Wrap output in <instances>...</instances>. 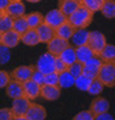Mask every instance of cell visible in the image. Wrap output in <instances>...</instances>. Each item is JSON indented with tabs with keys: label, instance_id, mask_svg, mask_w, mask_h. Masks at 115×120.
Listing matches in <instances>:
<instances>
[{
	"label": "cell",
	"instance_id": "cell-17",
	"mask_svg": "<svg viewBox=\"0 0 115 120\" xmlns=\"http://www.w3.org/2000/svg\"><path fill=\"white\" fill-rule=\"evenodd\" d=\"M5 93L11 99L20 98L24 97V87H22V82L17 81V80H11L9 84L5 86Z\"/></svg>",
	"mask_w": 115,
	"mask_h": 120
},
{
	"label": "cell",
	"instance_id": "cell-42",
	"mask_svg": "<svg viewBox=\"0 0 115 120\" xmlns=\"http://www.w3.org/2000/svg\"><path fill=\"white\" fill-rule=\"evenodd\" d=\"M9 1L11 0H0V9H3V11H5L7 7H8Z\"/></svg>",
	"mask_w": 115,
	"mask_h": 120
},
{
	"label": "cell",
	"instance_id": "cell-6",
	"mask_svg": "<svg viewBox=\"0 0 115 120\" xmlns=\"http://www.w3.org/2000/svg\"><path fill=\"white\" fill-rule=\"evenodd\" d=\"M55 59L56 56H54L52 54H50L49 51L46 54L41 55L39 59L37 60V64H35V69L41 71L46 75V73H50V72H54L55 69Z\"/></svg>",
	"mask_w": 115,
	"mask_h": 120
},
{
	"label": "cell",
	"instance_id": "cell-9",
	"mask_svg": "<svg viewBox=\"0 0 115 120\" xmlns=\"http://www.w3.org/2000/svg\"><path fill=\"white\" fill-rule=\"evenodd\" d=\"M47 45V51L50 52V54H52L54 56H59V55L61 54V51H63L65 47H68V46L71 45L67 39H63L60 38V37L55 35L54 38L50 41V42L46 43Z\"/></svg>",
	"mask_w": 115,
	"mask_h": 120
},
{
	"label": "cell",
	"instance_id": "cell-29",
	"mask_svg": "<svg viewBox=\"0 0 115 120\" xmlns=\"http://www.w3.org/2000/svg\"><path fill=\"white\" fill-rule=\"evenodd\" d=\"M90 84H92V78H89L88 76H85V75H80L75 80V86L79 90H81V91H88Z\"/></svg>",
	"mask_w": 115,
	"mask_h": 120
},
{
	"label": "cell",
	"instance_id": "cell-10",
	"mask_svg": "<svg viewBox=\"0 0 115 120\" xmlns=\"http://www.w3.org/2000/svg\"><path fill=\"white\" fill-rule=\"evenodd\" d=\"M47 117V111L42 105L31 102L30 107L25 115V120H45Z\"/></svg>",
	"mask_w": 115,
	"mask_h": 120
},
{
	"label": "cell",
	"instance_id": "cell-43",
	"mask_svg": "<svg viewBox=\"0 0 115 120\" xmlns=\"http://www.w3.org/2000/svg\"><path fill=\"white\" fill-rule=\"evenodd\" d=\"M25 1H29V3H39L42 0H25Z\"/></svg>",
	"mask_w": 115,
	"mask_h": 120
},
{
	"label": "cell",
	"instance_id": "cell-44",
	"mask_svg": "<svg viewBox=\"0 0 115 120\" xmlns=\"http://www.w3.org/2000/svg\"><path fill=\"white\" fill-rule=\"evenodd\" d=\"M4 15H5V11H3V9H0V18L3 17Z\"/></svg>",
	"mask_w": 115,
	"mask_h": 120
},
{
	"label": "cell",
	"instance_id": "cell-36",
	"mask_svg": "<svg viewBox=\"0 0 115 120\" xmlns=\"http://www.w3.org/2000/svg\"><path fill=\"white\" fill-rule=\"evenodd\" d=\"M73 120H94V114L89 110H84V111H80L79 114H76L73 116Z\"/></svg>",
	"mask_w": 115,
	"mask_h": 120
},
{
	"label": "cell",
	"instance_id": "cell-38",
	"mask_svg": "<svg viewBox=\"0 0 115 120\" xmlns=\"http://www.w3.org/2000/svg\"><path fill=\"white\" fill-rule=\"evenodd\" d=\"M11 80H12L11 72H8V71H0V89H5V86L9 84Z\"/></svg>",
	"mask_w": 115,
	"mask_h": 120
},
{
	"label": "cell",
	"instance_id": "cell-31",
	"mask_svg": "<svg viewBox=\"0 0 115 120\" xmlns=\"http://www.w3.org/2000/svg\"><path fill=\"white\" fill-rule=\"evenodd\" d=\"M103 87H105V85L100 81V78H94V80H92V84L88 89V93L90 95H100L103 91Z\"/></svg>",
	"mask_w": 115,
	"mask_h": 120
},
{
	"label": "cell",
	"instance_id": "cell-3",
	"mask_svg": "<svg viewBox=\"0 0 115 120\" xmlns=\"http://www.w3.org/2000/svg\"><path fill=\"white\" fill-rule=\"evenodd\" d=\"M86 45L93 50V52L96 55H100L101 51L103 50V47L107 45L106 37H105L103 33L97 31V30L89 31V38H88V43Z\"/></svg>",
	"mask_w": 115,
	"mask_h": 120
},
{
	"label": "cell",
	"instance_id": "cell-24",
	"mask_svg": "<svg viewBox=\"0 0 115 120\" xmlns=\"http://www.w3.org/2000/svg\"><path fill=\"white\" fill-rule=\"evenodd\" d=\"M59 57L63 60L67 65H71L72 63L77 61V59H76V47H73V45H69L68 47H65L61 51Z\"/></svg>",
	"mask_w": 115,
	"mask_h": 120
},
{
	"label": "cell",
	"instance_id": "cell-25",
	"mask_svg": "<svg viewBox=\"0 0 115 120\" xmlns=\"http://www.w3.org/2000/svg\"><path fill=\"white\" fill-rule=\"evenodd\" d=\"M98 56L102 59L103 63H115V45L107 43Z\"/></svg>",
	"mask_w": 115,
	"mask_h": 120
},
{
	"label": "cell",
	"instance_id": "cell-16",
	"mask_svg": "<svg viewBox=\"0 0 115 120\" xmlns=\"http://www.w3.org/2000/svg\"><path fill=\"white\" fill-rule=\"evenodd\" d=\"M20 42H21V35L16 33L13 29L1 34V45L7 46L8 48H15Z\"/></svg>",
	"mask_w": 115,
	"mask_h": 120
},
{
	"label": "cell",
	"instance_id": "cell-2",
	"mask_svg": "<svg viewBox=\"0 0 115 120\" xmlns=\"http://www.w3.org/2000/svg\"><path fill=\"white\" fill-rule=\"evenodd\" d=\"M100 81L107 87L115 86V63H102L98 77Z\"/></svg>",
	"mask_w": 115,
	"mask_h": 120
},
{
	"label": "cell",
	"instance_id": "cell-11",
	"mask_svg": "<svg viewBox=\"0 0 115 120\" xmlns=\"http://www.w3.org/2000/svg\"><path fill=\"white\" fill-rule=\"evenodd\" d=\"M22 87H24V97L29 98L30 101L41 97V85L37 84L35 81H33L31 78L22 82Z\"/></svg>",
	"mask_w": 115,
	"mask_h": 120
},
{
	"label": "cell",
	"instance_id": "cell-41",
	"mask_svg": "<svg viewBox=\"0 0 115 120\" xmlns=\"http://www.w3.org/2000/svg\"><path fill=\"white\" fill-rule=\"evenodd\" d=\"M114 117H112V115L109 114V111L107 112H102V114H98L94 116V120H112Z\"/></svg>",
	"mask_w": 115,
	"mask_h": 120
},
{
	"label": "cell",
	"instance_id": "cell-14",
	"mask_svg": "<svg viewBox=\"0 0 115 120\" xmlns=\"http://www.w3.org/2000/svg\"><path fill=\"white\" fill-rule=\"evenodd\" d=\"M90 111L94 114V116L98 114H102V112H107L110 110V102L107 101L106 98H103V97H100L97 95L96 98L92 101L90 103Z\"/></svg>",
	"mask_w": 115,
	"mask_h": 120
},
{
	"label": "cell",
	"instance_id": "cell-5",
	"mask_svg": "<svg viewBox=\"0 0 115 120\" xmlns=\"http://www.w3.org/2000/svg\"><path fill=\"white\" fill-rule=\"evenodd\" d=\"M102 59H101L98 55H94L92 59H89L86 63H84V69H82V75L88 76L89 78L94 80V78L98 77V73H100V68L102 65Z\"/></svg>",
	"mask_w": 115,
	"mask_h": 120
},
{
	"label": "cell",
	"instance_id": "cell-22",
	"mask_svg": "<svg viewBox=\"0 0 115 120\" xmlns=\"http://www.w3.org/2000/svg\"><path fill=\"white\" fill-rule=\"evenodd\" d=\"M88 38H89V31L85 29H76V31L73 33L72 38H71V42L75 47L77 46H82L88 43Z\"/></svg>",
	"mask_w": 115,
	"mask_h": 120
},
{
	"label": "cell",
	"instance_id": "cell-40",
	"mask_svg": "<svg viewBox=\"0 0 115 120\" xmlns=\"http://www.w3.org/2000/svg\"><path fill=\"white\" fill-rule=\"evenodd\" d=\"M31 80L35 81L37 84L43 85L45 84V73L41 72V71H38V69H35V71L33 72V75H31Z\"/></svg>",
	"mask_w": 115,
	"mask_h": 120
},
{
	"label": "cell",
	"instance_id": "cell-7",
	"mask_svg": "<svg viewBox=\"0 0 115 120\" xmlns=\"http://www.w3.org/2000/svg\"><path fill=\"white\" fill-rule=\"evenodd\" d=\"M67 20H68V17H67L59 8L51 9V11H49V12L45 15V22L47 25H50L51 27H54V29L59 27L61 24H64Z\"/></svg>",
	"mask_w": 115,
	"mask_h": 120
},
{
	"label": "cell",
	"instance_id": "cell-37",
	"mask_svg": "<svg viewBox=\"0 0 115 120\" xmlns=\"http://www.w3.org/2000/svg\"><path fill=\"white\" fill-rule=\"evenodd\" d=\"M0 120H16L12 108H0Z\"/></svg>",
	"mask_w": 115,
	"mask_h": 120
},
{
	"label": "cell",
	"instance_id": "cell-23",
	"mask_svg": "<svg viewBox=\"0 0 115 120\" xmlns=\"http://www.w3.org/2000/svg\"><path fill=\"white\" fill-rule=\"evenodd\" d=\"M25 18H26V22L29 25V29H37L41 24H43L45 21V16L39 12H31L25 15Z\"/></svg>",
	"mask_w": 115,
	"mask_h": 120
},
{
	"label": "cell",
	"instance_id": "cell-27",
	"mask_svg": "<svg viewBox=\"0 0 115 120\" xmlns=\"http://www.w3.org/2000/svg\"><path fill=\"white\" fill-rule=\"evenodd\" d=\"M100 12L102 13L103 17L109 18V20L115 18V0H105Z\"/></svg>",
	"mask_w": 115,
	"mask_h": 120
},
{
	"label": "cell",
	"instance_id": "cell-4",
	"mask_svg": "<svg viewBox=\"0 0 115 120\" xmlns=\"http://www.w3.org/2000/svg\"><path fill=\"white\" fill-rule=\"evenodd\" d=\"M31 105V101L26 97H20V98L12 99V111L16 115V120H25L27 110Z\"/></svg>",
	"mask_w": 115,
	"mask_h": 120
},
{
	"label": "cell",
	"instance_id": "cell-26",
	"mask_svg": "<svg viewBox=\"0 0 115 120\" xmlns=\"http://www.w3.org/2000/svg\"><path fill=\"white\" fill-rule=\"evenodd\" d=\"M75 80L76 77L73 75H71L67 69L65 72L59 75V87L60 89H69V87L75 86Z\"/></svg>",
	"mask_w": 115,
	"mask_h": 120
},
{
	"label": "cell",
	"instance_id": "cell-39",
	"mask_svg": "<svg viewBox=\"0 0 115 120\" xmlns=\"http://www.w3.org/2000/svg\"><path fill=\"white\" fill-rule=\"evenodd\" d=\"M67 69H68V65H67V64L64 63L59 56H56V59H55V69L54 71L58 73V75H60V73L65 72Z\"/></svg>",
	"mask_w": 115,
	"mask_h": 120
},
{
	"label": "cell",
	"instance_id": "cell-12",
	"mask_svg": "<svg viewBox=\"0 0 115 120\" xmlns=\"http://www.w3.org/2000/svg\"><path fill=\"white\" fill-rule=\"evenodd\" d=\"M41 97L45 101L49 102H54L58 101L60 97V87L59 86H54V85H41Z\"/></svg>",
	"mask_w": 115,
	"mask_h": 120
},
{
	"label": "cell",
	"instance_id": "cell-18",
	"mask_svg": "<svg viewBox=\"0 0 115 120\" xmlns=\"http://www.w3.org/2000/svg\"><path fill=\"white\" fill-rule=\"evenodd\" d=\"M80 5H81L80 0H59L58 1V8L60 9L67 17L72 15Z\"/></svg>",
	"mask_w": 115,
	"mask_h": 120
},
{
	"label": "cell",
	"instance_id": "cell-28",
	"mask_svg": "<svg viewBox=\"0 0 115 120\" xmlns=\"http://www.w3.org/2000/svg\"><path fill=\"white\" fill-rule=\"evenodd\" d=\"M27 29H29V25L26 22L25 16H21V17H17L13 20V30L16 33H18L20 35H22Z\"/></svg>",
	"mask_w": 115,
	"mask_h": 120
},
{
	"label": "cell",
	"instance_id": "cell-46",
	"mask_svg": "<svg viewBox=\"0 0 115 120\" xmlns=\"http://www.w3.org/2000/svg\"><path fill=\"white\" fill-rule=\"evenodd\" d=\"M80 1H81V0H80Z\"/></svg>",
	"mask_w": 115,
	"mask_h": 120
},
{
	"label": "cell",
	"instance_id": "cell-15",
	"mask_svg": "<svg viewBox=\"0 0 115 120\" xmlns=\"http://www.w3.org/2000/svg\"><path fill=\"white\" fill-rule=\"evenodd\" d=\"M37 33H38V37H39V42L41 43L50 42V41L56 35L55 29L51 27L50 25H47L45 21H43V24H41L39 26L37 27Z\"/></svg>",
	"mask_w": 115,
	"mask_h": 120
},
{
	"label": "cell",
	"instance_id": "cell-8",
	"mask_svg": "<svg viewBox=\"0 0 115 120\" xmlns=\"http://www.w3.org/2000/svg\"><path fill=\"white\" fill-rule=\"evenodd\" d=\"M34 71H35V65H20L11 72V77H12V80L25 82L31 78Z\"/></svg>",
	"mask_w": 115,
	"mask_h": 120
},
{
	"label": "cell",
	"instance_id": "cell-35",
	"mask_svg": "<svg viewBox=\"0 0 115 120\" xmlns=\"http://www.w3.org/2000/svg\"><path fill=\"white\" fill-rule=\"evenodd\" d=\"M45 84L46 85H54V86H59V75L56 72H50L45 75Z\"/></svg>",
	"mask_w": 115,
	"mask_h": 120
},
{
	"label": "cell",
	"instance_id": "cell-13",
	"mask_svg": "<svg viewBox=\"0 0 115 120\" xmlns=\"http://www.w3.org/2000/svg\"><path fill=\"white\" fill-rule=\"evenodd\" d=\"M25 12H26V8H25V4L22 3V0H11L5 9L7 15H9L13 18L25 16Z\"/></svg>",
	"mask_w": 115,
	"mask_h": 120
},
{
	"label": "cell",
	"instance_id": "cell-33",
	"mask_svg": "<svg viewBox=\"0 0 115 120\" xmlns=\"http://www.w3.org/2000/svg\"><path fill=\"white\" fill-rule=\"evenodd\" d=\"M11 60V48L0 45V65H4Z\"/></svg>",
	"mask_w": 115,
	"mask_h": 120
},
{
	"label": "cell",
	"instance_id": "cell-1",
	"mask_svg": "<svg viewBox=\"0 0 115 120\" xmlns=\"http://www.w3.org/2000/svg\"><path fill=\"white\" fill-rule=\"evenodd\" d=\"M94 12H92L90 9H88L86 7L81 5L76 9L72 15L68 16V21L76 27V29H85L93 21Z\"/></svg>",
	"mask_w": 115,
	"mask_h": 120
},
{
	"label": "cell",
	"instance_id": "cell-20",
	"mask_svg": "<svg viewBox=\"0 0 115 120\" xmlns=\"http://www.w3.org/2000/svg\"><path fill=\"white\" fill-rule=\"evenodd\" d=\"M94 55L96 54H94L93 50L88 45H82V46H77L76 47V59H77V61H80L82 64L86 63L89 59H92Z\"/></svg>",
	"mask_w": 115,
	"mask_h": 120
},
{
	"label": "cell",
	"instance_id": "cell-34",
	"mask_svg": "<svg viewBox=\"0 0 115 120\" xmlns=\"http://www.w3.org/2000/svg\"><path fill=\"white\" fill-rule=\"evenodd\" d=\"M82 69H84V64L80 61H75L71 65H68V72L75 77H79L80 75H82Z\"/></svg>",
	"mask_w": 115,
	"mask_h": 120
},
{
	"label": "cell",
	"instance_id": "cell-45",
	"mask_svg": "<svg viewBox=\"0 0 115 120\" xmlns=\"http://www.w3.org/2000/svg\"><path fill=\"white\" fill-rule=\"evenodd\" d=\"M1 34H3V33L0 31V45H1Z\"/></svg>",
	"mask_w": 115,
	"mask_h": 120
},
{
	"label": "cell",
	"instance_id": "cell-30",
	"mask_svg": "<svg viewBox=\"0 0 115 120\" xmlns=\"http://www.w3.org/2000/svg\"><path fill=\"white\" fill-rule=\"evenodd\" d=\"M105 0H81V4L84 7H86L88 9H90L92 12H100L101 8L103 5Z\"/></svg>",
	"mask_w": 115,
	"mask_h": 120
},
{
	"label": "cell",
	"instance_id": "cell-21",
	"mask_svg": "<svg viewBox=\"0 0 115 120\" xmlns=\"http://www.w3.org/2000/svg\"><path fill=\"white\" fill-rule=\"evenodd\" d=\"M21 42L24 43L25 46H37L39 42V37H38V33H37V29H27L24 34L21 35Z\"/></svg>",
	"mask_w": 115,
	"mask_h": 120
},
{
	"label": "cell",
	"instance_id": "cell-19",
	"mask_svg": "<svg viewBox=\"0 0 115 120\" xmlns=\"http://www.w3.org/2000/svg\"><path fill=\"white\" fill-rule=\"evenodd\" d=\"M75 31H76V27L73 26L68 20H67L64 24H61L59 27L55 29L56 35L60 37V38H63V39H67V41H71V38H72V35H73Z\"/></svg>",
	"mask_w": 115,
	"mask_h": 120
},
{
	"label": "cell",
	"instance_id": "cell-32",
	"mask_svg": "<svg viewBox=\"0 0 115 120\" xmlns=\"http://www.w3.org/2000/svg\"><path fill=\"white\" fill-rule=\"evenodd\" d=\"M13 20L15 18L5 13L3 17L0 18V31L1 33H5L8 30H12L13 29Z\"/></svg>",
	"mask_w": 115,
	"mask_h": 120
}]
</instances>
